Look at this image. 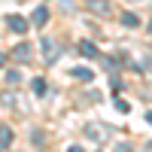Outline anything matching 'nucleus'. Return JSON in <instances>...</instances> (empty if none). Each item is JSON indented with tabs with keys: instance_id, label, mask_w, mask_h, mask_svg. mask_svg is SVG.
I'll return each mask as SVG.
<instances>
[{
	"instance_id": "6",
	"label": "nucleus",
	"mask_w": 152,
	"mask_h": 152,
	"mask_svg": "<svg viewBox=\"0 0 152 152\" xmlns=\"http://www.w3.org/2000/svg\"><path fill=\"white\" fill-rule=\"evenodd\" d=\"M9 146H12V128L0 125V149H9Z\"/></svg>"
},
{
	"instance_id": "3",
	"label": "nucleus",
	"mask_w": 152,
	"mask_h": 152,
	"mask_svg": "<svg viewBox=\"0 0 152 152\" xmlns=\"http://www.w3.org/2000/svg\"><path fill=\"white\" fill-rule=\"evenodd\" d=\"M6 24H9L12 34H28V31H31V21L21 18V15H6Z\"/></svg>"
},
{
	"instance_id": "11",
	"label": "nucleus",
	"mask_w": 152,
	"mask_h": 152,
	"mask_svg": "<svg viewBox=\"0 0 152 152\" xmlns=\"http://www.w3.org/2000/svg\"><path fill=\"white\" fill-rule=\"evenodd\" d=\"M122 24L134 28V24H140V18H137V15H131V12H125V15H122Z\"/></svg>"
},
{
	"instance_id": "8",
	"label": "nucleus",
	"mask_w": 152,
	"mask_h": 152,
	"mask_svg": "<svg viewBox=\"0 0 152 152\" xmlns=\"http://www.w3.org/2000/svg\"><path fill=\"white\" fill-rule=\"evenodd\" d=\"M73 79H79V82H91L94 73L88 70V67H76V70H73Z\"/></svg>"
},
{
	"instance_id": "7",
	"label": "nucleus",
	"mask_w": 152,
	"mask_h": 152,
	"mask_svg": "<svg viewBox=\"0 0 152 152\" xmlns=\"http://www.w3.org/2000/svg\"><path fill=\"white\" fill-rule=\"evenodd\" d=\"M79 55H82V58H97V46L88 43V40H82V43H79Z\"/></svg>"
},
{
	"instance_id": "12",
	"label": "nucleus",
	"mask_w": 152,
	"mask_h": 152,
	"mask_svg": "<svg viewBox=\"0 0 152 152\" xmlns=\"http://www.w3.org/2000/svg\"><path fill=\"white\" fill-rule=\"evenodd\" d=\"M6 82H9V85L21 82V73H18V70H9V73H6Z\"/></svg>"
},
{
	"instance_id": "5",
	"label": "nucleus",
	"mask_w": 152,
	"mask_h": 152,
	"mask_svg": "<svg viewBox=\"0 0 152 152\" xmlns=\"http://www.w3.org/2000/svg\"><path fill=\"white\" fill-rule=\"evenodd\" d=\"M46 21H49V9H46V6H37L34 15H31V24H34V28H43Z\"/></svg>"
},
{
	"instance_id": "15",
	"label": "nucleus",
	"mask_w": 152,
	"mask_h": 152,
	"mask_svg": "<svg viewBox=\"0 0 152 152\" xmlns=\"http://www.w3.org/2000/svg\"><path fill=\"white\" fill-rule=\"evenodd\" d=\"M149 31H152V24H149Z\"/></svg>"
},
{
	"instance_id": "1",
	"label": "nucleus",
	"mask_w": 152,
	"mask_h": 152,
	"mask_svg": "<svg viewBox=\"0 0 152 152\" xmlns=\"http://www.w3.org/2000/svg\"><path fill=\"white\" fill-rule=\"evenodd\" d=\"M85 137H88V140H94V143H107V140H110V128H100V125L94 122V125H88V128H85Z\"/></svg>"
},
{
	"instance_id": "2",
	"label": "nucleus",
	"mask_w": 152,
	"mask_h": 152,
	"mask_svg": "<svg viewBox=\"0 0 152 152\" xmlns=\"http://www.w3.org/2000/svg\"><path fill=\"white\" fill-rule=\"evenodd\" d=\"M40 49H43V61H46V64H55V61H58V46H55V40H49V37H43Z\"/></svg>"
},
{
	"instance_id": "4",
	"label": "nucleus",
	"mask_w": 152,
	"mask_h": 152,
	"mask_svg": "<svg viewBox=\"0 0 152 152\" xmlns=\"http://www.w3.org/2000/svg\"><path fill=\"white\" fill-rule=\"evenodd\" d=\"M88 9H91L94 15H113L110 0H88Z\"/></svg>"
},
{
	"instance_id": "14",
	"label": "nucleus",
	"mask_w": 152,
	"mask_h": 152,
	"mask_svg": "<svg viewBox=\"0 0 152 152\" xmlns=\"http://www.w3.org/2000/svg\"><path fill=\"white\" fill-rule=\"evenodd\" d=\"M146 122H152V113H146Z\"/></svg>"
},
{
	"instance_id": "9",
	"label": "nucleus",
	"mask_w": 152,
	"mask_h": 152,
	"mask_svg": "<svg viewBox=\"0 0 152 152\" xmlns=\"http://www.w3.org/2000/svg\"><path fill=\"white\" fill-rule=\"evenodd\" d=\"M12 55H15L18 61H31V46L21 43V46H15V52H12Z\"/></svg>"
},
{
	"instance_id": "13",
	"label": "nucleus",
	"mask_w": 152,
	"mask_h": 152,
	"mask_svg": "<svg viewBox=\"0 0 152 152\" xmlns=\"http://www.w3.org/2000/svg\"><path fill=\"white\" fill-rule=\"evenodd\" d=\"M3 64H6V55H3V52H0V67H3Z\"/></svg>"
},
{
	"instance_id": "10",
	"label": "nucleus",
	"mask_w": 152,
	"mask_h": 152,
	"mask_svg": "<svg viewBox=\"0 0 152 152\" xmlns=\"http://www.w3.org/2000/svg\"><path fill=\"white\" fill-rule=\"evenodd\" d=\"M46 91H49V85H46V79H34V94H37V97H43Z\"/></svg>"
}]
</instances>
